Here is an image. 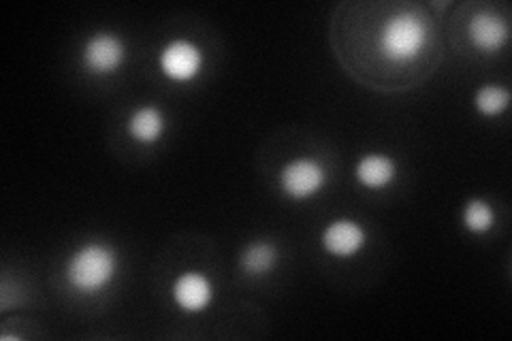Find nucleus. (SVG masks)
<instances>
[{
    "label": "nucleus",
    "mask_w": 512,
    "mask_h": 341,
    "mask_svg": "<svg viewBox=\"0 0 512 341\" xmlns=\"http://www.w3.org/2000/svg\"><path fill=\"white\" fill-rule=\"evenodd\" d=\"M510 105V92L500 84H487L474 92V107L485 118H498Z\"/></svg>",
    "instance_id": "nucleus-12"
},
{
    "label": "nucleus",
    "mask_w": 512,
    "mask_h": 341,
    "mask_svg": "<svg viewBox=\"0 0 512 341\" xmlns=\"http://www.w3.org/2000/svg\"><path fill=\"white\" fill-rule=\"evenodd\" d=\"M461 222L470 233L485 235L493 229L495 211H493L491 203L485 199H470L466 205H463Z\"/></svg>",
    "instance_id": "nucleus-13"
},
{
    "label": "nucleus",
    "mask_w": 512,
    "mask_h": 341,
    "mask_svg": "<svg viewBox=\"0 0 512 341\" xmlns=\"http://www.w3.org/2000/svg\"><path fill=\"white\" fill-rule=\"evenodd\" d=\"M203 62L205 56L201 47L188 39L169 41L158 56L160 73L171 81H178V84L195 79L203 71Z\"/></svg>",
    "instance_id": "nucleus-5"
},
{
    "label": "nucleus",
    "mask_w": 512,
    "mask_h": 341,
    "mask_svg": "<svg viewBox=\"0 0 512 341\" xmlns=\"http://www.w3.org/2000/svg\"><path fill=\"white\" fill-rule=\"evenodd\" d=\"M165 116L163 111L154 105H143L131 113L126 122V131L131 139L139 145H154L165 135Z\"/></svg>",
    "instance_id": "nucleus-10"
},
{
    "label": "nucleus",
    "mask_w": 512,
    "mask_h": 341,
    "mask_svg": "<svg viewBox=\"0 0 512 341\" xmlns=\"http://www.w3.org/2000/svg\"><path fill=\"white\" fill-rule=\"evenodd\" d=\"M365 243V226L350 218L331 220L320 235V246L333 258H355L365 248Z\"/></svg>",
    "instance_id": "nucleus-6"
},
{
    "label": "nucleus",
    "mask_w": 512,
    "mask_h": 341,
    "mask_svg": "<svg viewBox=\"0 0 512 341\" xmlns=\"http://www.w3.org/2000/svg\"><path fill=\"white\" fill-rule=\"evenodd\" d=\"M173 303L186 314H201L214 301V284L201 271H184L173 282Z\"/></svg>",
    "instance_id": "nucleus-7"
},
{
    "label": "nucleus",
    "mask_w": 512,
    "mask_h": 341,
    "mask_svg": "<svg viewBox=\"0 0 512 341\" xmlns=\"http://www.w3.org/2000/svg\"><path fill=\"white\" fill-rule=\"evenodd\" d=\"M429 39L427 24L414 13H397L387 20L380 32V52L382 56L404 64L419 58Z\"/></svg>",
    "instance_id": "nucleus-2"
},
{
    "label": "nucleus",
    "mask_w": 512,
    "mask_h": 341,
    "mask_svg": "<svg viewBox=\"0 0 512 341\" xmlns=\"http://www.w3.org/2000/svg\"><path fill=\"white\" fill-rule=\"evenodd\" d=\"M355 177L367 190H384L395 182L397 162L387 154L370 152L359 158L355 167Z\"/></svg>",
    "instance_id": "nucleus-9"
},
{
    "label": "nucleus",
    "mask_w": 512,
    "mask_h": 341,
    "mask_svg": "<svg viewBox=\"0 0 512 341\" xmlns=\"http://www.w3.org/2000/svg\"><path fill=\"white\" fill-rule=\"evenodd\" d=\"M67 282L79 295H99L118 275V254L103 241H90L77 248L67 261Z\"/></svg>",
    "instance_id": "nucleus-1"
},
{
    "label": "nucleus",
    "mask_w": 512,
    "mask_h": 341,
    "mask_svg": "<svg viewBox=\"0 0 512 341\" xmlns=\"http://www.w3.org/2000/svg\"><path fill=\"white\" fill-rule=\"evenodd\" d=\"M126 60V45L122 37L114 32H94V35L84 43L82 64L86 73L96 77L116 75Z\"/></svg>",
    "instance_id": "nucleus-4"
},
{
    "label": "nucleus",
    "mask_w": 512,
    "mask_h": 341,
    "mask_svg": "<svg viewBox=\"0 0 512 341\" xmlns=\"http://www.w3.org/2000/svg\"><path fill=\"white\" fill-rule=\"evenodd\" d=\"M329 182V171L323 162L301 156L288 160L280 169L278 184L284 197L291 201H308L325 190Z\"/></svg>",
    "instance_id": "nucleus-3"
},
{
    "label": "nucleus",
    "mask_w": 512,
    "mask_h": 341,
    "mask_svg": "<svg viewBox=\"0 0 512 341\" xmlns=\"http://www.w3.org/2000/svg\"><path fill=\"white\" fill-rule=\"evenodd\" d=\"M280 252L274 241L259 239L252 241L244 248L242 256H239V265H242L244 273L250 278H265L271 271L278 267Z\"/></svg>",
    "instance_id": "nucleus-11"
},
{
    "label": "nucleus",
    "mask_w": 512,
    "mask_h": 341,
    "mask_svg": "<svg viewBox=\"0 0 512 341\" xmlns=\"http://www.w3.org/2000/svg\"><path fill=\"white\" fill-rule=\"evenodd\" d=\"M468 37L474 50L483 54H498L508 43V24L491 11H480L472 15L468 24Z\"/></svg>",
    "instance_id": "nucleus-8"
}]
</instances>
